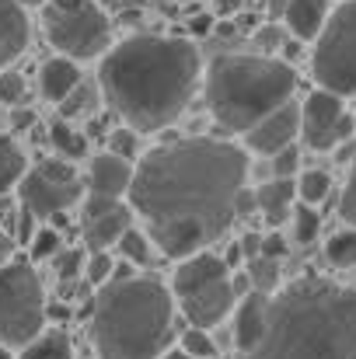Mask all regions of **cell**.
<instances>
[{"label": "cell", "instance_id": "cell-1", "mask_svg": "<svg viewBox=\"0 0 356 359\" xmlns=\"http://www.w3.org/2000/svg\"><path fill=\"white\" fill-rule=\"evenodd\" d=\"M244 178V147L220 136H185L147 150L126 196L150 244L168 258H185L231 231Z\"/></svg>", "mask_w": 356, "mask_h": 359}, {"label": "cell", "instance_id": "cell-2", "mask_svg": "<svg viewBox=\"0 0 356 359\" xmlns=\"http://www.w3.org/2000/svg\"><path fill=\"white\" fill-rule=\"evenodd\" d=\"M203 81L199 49L175 35H129L102 56L98 84L109 109L136 133L178 119Z\"/></svg>", "mask_w": 356, "mask_h": 359}, {"label": "cell", "instance_id": "cell-3", "mask_svg": "<svg viewBox=\"0 0 356 359\" xmlns=\"http://www.w3.org/2000/svg\"><path fill=\"white\" fill-rule=\"evenodd\" d=\"M237 359H356V290L301 276L269 297L262 339Z\"/></svg>", "mask_w": 356, "mask_h": 359}, {"label": "cell", "instance_id": "cell-4", "mask_svg": "<svg viewBox=\"0 0 356 359\" xmlns=\"http://www.w3.org/2000/svg\"><path fill=\"white\" fill-rule=\"evenodd\" d=\"M88 318L98 359H157L175 335V297L133 272L98 286Z\"/></svg>", "mask_w": 356, "mask_h": 359}, {"label": "cell", "instance_id": "cell-5", "mask_svg": "<svg viewBox=\"0 0 356 359\" xmlns=\"http://www.w3.org/2000/svg\"><path fill=\"white\" fill-rule=\"evenodd\" d=\"M297 70L276 56H244L228 53L217 56L203 74V98L217 126L228 133H244L265 112L294 98Z\"/></svg>", "mask_w": 356, "mask_h": 359}, {"label": "cell", "instance_id": "cell-6", "mask_svg": "<svg viewBox=\"0 0 356 359\" xmlns=\"http://www.w3.org/2000/svg\"><path fill=\"white\" fill-rule=\"evenodd\" d=\"M311 74L318 88L339 98L356 95V0H346L336 11H329L322 32L315 35Z\"/></svg>", "mask_w": 356, "mask_h": 359}, {"label": "cell", "instance_id": "cell-7", "mask_svg": "<svg viewBox=\"0 0 356 359\" xmlns=\"http://www.w3.org/2000/svg\"><path fill=\"white\" fill-rule=\"evenodd\" d=\"M46 39L60 56L95 60L109 49V14L95 0H49L42 4Z\"/></svg>", "mask_w": 356, "mask_h": 359}, {"label": "cell", "instance_id": "cell-8", "mask_svg": "<svg viewBox=\"0 0 356 359\" xmlns=\"http://www.w3.org/2000/svg\"><path fill=\"white\" fill-rule=\"evenodd\" d=\"M46 325V293L32 265L4 262L0 265V342L21 349Z\"/></svg>", "mask_w": 356, "mask_h": 359}, {"label": "cell", "instance_id": "cell-9", "mask_svg": "<svg viewBox=\"0 0 356 359\" xmlns=\"http://www.w3.org/2000/svg\"><path fill=\"white\" fill-rule=\"evenodd\" d=\"M356 133V119L346 112V102L325 88L311 91L301 102V140L311 150H336L350 143Z\"/></svg>", "mask_w": 356, "mask_h": 359}, {"label": "cell", "instance_id": "cell-10", "mask_svg": "<svg viewBox=\"0 0 356 359\" xmlns=\"http://www.w3.org/2000/svg\"><path fill=\"white\" fill-rule=\"evenodd\" d=\"M18 196H21V206H28L35 217H63L67 210H74L81 199H84V185L77 178L70 182H53L46 178L39 168L25 171L18 178Z\"/></svg>", "mask_w": 356, "mask_h": 359}, {"label": "cell", "instance_id": "cell-11", "mask_svg": "<svg viewBox=\"0 0 356 359\" xmlns=\"http://www.w3.org/2000/svg\"><path fill=\"white\" fill-rule=\"evenodd\" d=\"M175 300H178V307H182V314H185L189 325H196V328H213V325H220L224 318H231L237 290H235L231 272H228V276H217V279H210V283H199L196 290H189V293L175 297Z\"/></svg>", "mask_w": 356, "mask_h": 359}, {"label": "cell", "instance_id": "cell-12", "mask_svg": "<svg viewBox=\"0 0 356 359\" xmlns=\"http://www.w3.org/2000/svg\"><path fill=\"white\" fill-rule=\"evenodd\" d=\"M241 136H244V147L251 154H262V157H269V154L297 143V136H301V105L294 98H286L283 105H276L272 112H265L262 119L255 122L251 129H244Z\"/></svg>", "mask_w": 356, "mask_h": 359}, {"label": "cell", "instance_id": "cell-13", "mask_svg": "<svg viewBox=\"0 0 356 359\" xmlns=\"http://www.w3.org/2000/svg\"><path fill=\"white\" fill-rule=\"evenodd\" d=\"M129 178H133V161L105 150L91 161L84 196H91V199H122L126 189H129Z\"/></svg>", "mask_w": 356, "mask_h": 359}, {"label": "cell", "instance_id": "cell-14", "mask_svg": "<svg viewBox=\"0 0 356 359\" xmlns=\"http://www.w3.org/2000/svg\"><path fill=\"white\" fill-rule=\"evenodd\" d=\"M231 318H235L231 335H235L237 353L251 349V346L262 339V332H265V318H269V293H262V290H248V293H241V297L235 300Z\"/></svg>", "mask_w": 356, "mask_h": 359}, {"label": "cell", "instance_id": "cell-15", "mask_svg": "<svg viewBox=\"0 0 356 359\" xmlns=\"http://www.w3.org/2000/svg\"><path fill=\"white\" fill-rule=\"evenodd\" d=\"M28 18H25V7H18L14 0H0V70L11 67L25 46H28Z\"/></svg>", "mask_w": 356, "mask_h": 359}, {"label": "cell", "instance_id": "cell-16", "mask_svg": "<svg viewBox=\"0 0 356 359\" xmlns=\"http://www.w3.org/2000/svg\"><path fill=\"white\" fill-rule=\"evenodd\" d=\"M294 199H297L294 178H269L265 185L255 189V206H258V213L265 217L269 227H283L290 220Z\"/></svg>", "mask_w": 356, "mask_h": 359}, {"label": "cell", "instance_id": "cell-17", "mask_svg": "<svg viewBox=\"0 0 356 359\" xmlns=\"http://www.w3.org/2000/svg\"><path fill=\"white\" fill-rule=\"evenodd\" d=\"M329 11H332V0H286L279 18L286 21V28H290L294 39L315 42V35L322 32Z\"/></svg>", "mask_w": 356, "mask_h": 359}, {"label": "cell", "instance_id": "cell-18", "mask_svg": "<svg viewBox=\"0 0 356 359\" xmlns=\"http://www.w3.org/2000/svg\"><path fill=\"white\" fill-rule=\"evenodd\" d=\"M81 84V67L70 56H53L39 67V91L46 102H63Z\"/></svg>", "mask_w": 356, "mask_h": 359}, {"label": "cell", "instance_id": "cell-19", "mask_svg": "<svg viewBox=\"0 0 356 359\" xmlns=\"http://www.w3.org/2000/svg\"><path fill=\"white\" fill-rule=\"evenodd\" d=\"M129 224H133V210L119 203L112 210H105V213L84 220V238L91 244V251H109V244H116Z\"/></svg>", "mask_w": 356, "mask_h": 359}, {"label": "cell", "instance_id": "cell-20", "mask_svg": "<svg viewBox=\"0 0 356 359\" xmlns=\"http://www.w3.org/2000/svg\"><path fill=\"white\" fill-rule=\"evenodd\" d=\"M25 353L21 359H74V346L67 339L63 328H53V332H39L32 342L21 346Z\"/></svg>", "mask_w": 356, "mask_h": 359}, {"label": "cell", "instance_id": "cell-21", "mask_svg": "<svg viewBox=\"0 0 356 359\" xmlns=\"http://www.w3.org/2000/svg\"><path fill=\"white\" fill-rule=\"evenodd\" d=\"M294 185H297V199H301V203H308V206H318V203H325V199L332 196V175H329V171H322V168L297 171Z\"/></svg>", "mask_w": 356, "mask_h": 359}, {"label": "cell", "instance_id": "cell-22", "mask_svg": "<svg viewBox=\"0 0 356 359\" xmlns=\"http://www.w3.org/2000/svg\"><path fill=\"white\" fill-rule=\"evenodd\" d=\"M21 175H25V150L7 133H0V196L11 192Z\"/></svg>", "mask_w": 356, "mask_h": 359}, {"label": "cell", "instance_id": "cell-23", "mask_svg": "<svg viewBox=\"0 0 356 359\" xmlns=\"http://www.w3.org/2000/svg\"><path fill=\"white\" fill-rule=\"evenodd\" d=\"M49 143H53V150H56L60 157H67V161H77V157L88 154V136H84L77 126H70V122H53Z\"/></svg>", "mask_w": 356, "mask_h": 359}, {"label": "cell", "instance_id": "cell-24", "mask_svg": "<svg viewBox=\"0 0 356 359\" xmlns=\"http://www.w3.org/2000/svg\"><path fill=\"white\" fill-rule=\"evenodd\" d=\"M325 258L336 269H356V227L346 224L343 231H336L325 241Z\"/></svg>", "mask_w": 356, "mask_h": 359}, {"label": "cell", "instance_id": "cell-25", "mask_svg": "<svg viewBox=\"0 0 356 359\" xmlns=\"http://www.w3.org/2000/svg\"><path fill=\"white\" fill-rule=\"evenodd\" d=\"M116 248H119V255H122V262H129V265H150V258H154V248H150L147 231H136L133 224L122 231Z\"/></svg>", "mask_w": 356, "mask_h": 359}, {"label": "cell", "instance_id": "cell-26", "mask_svg": "<svg viewBox=\"0 0 356 359\" xmlns=\"http://www.w3.org/2000/svg\"><path fill=\"white\" fill-rule=\"evenodd\" d=\"M244 269H248V283H251V290L276 293V286H279V258L255 255V258L244 262Z\"/></svg>", "mask_w": 356, "mask_h": 359}, {"label": "cell", "instance_id": "cell-27", "mask_svg": "<svg viewBox=\"0 0 356 359\" xmlns=\"http://www.w3.org/2000/svg\"><path fill=\"white\" fill-rule=\"evenodd\" d=\"M290 220H294V241L297 244H315L318 234H322V217H318V210L315 206H308V203H301V206H294L290 210Z\"/></svg>", "mask_w": 356, "mask_h": 359}, {"label": "cell", "instance_id": "cell-28", "mask_svg": "<svg viewBox=\"0 0 356 359\" xmlns=\"http://www.w3.org/2000/svg\"><path fill=\"white\" fill-rule=\"evenodd\" d=\"M178 346H182L192 359H213V353H217V346H213V339L206 335V328H196V325L182 332Z\"/></svg>", "mask_w": 356, "mask_h": 359}, {"label": "cell", "instance_id": "cell-29", "mask_svg": "<svg viewBox=\"0 0 356 359\" xmlns=\"http://www.w3.org/2000/svg\"><path fill=\"white\" fill-rule=\"evenodd\" d=\"M269 171H272V178H297V171H301V150H297V143L269 154Z\"/></svg>", "mask_w": 356, "mask_h": 359}, {"label": "cell", "instance_id": "cell-30", "mask_svg": "<svg viewBox=\"0 0 356 359\" xmlns=\"http://www.w3.org/2000/svg\"><path fill=\"white\" fill-rule=\"evenodd\" d=\"M60 109H63V116H67V119L88 116V112L95 109V91H91V88L81 81V84H77V88H74V91H70V95L60 102Z\"/></svg>", "mask_w": 356, "mask_h": 359}, {"label": "cell", "instance_id": "cell-31", "mask_svg": "<svg viewBox=\"0 0 356 359\" xmlns=\"http://www.w3.org/2000/svg\"><path fill=\"white\" fill-rule=\"evenodd\" d=\"M60 231H53V227H35V234L28 241V248H32V258L35 262H49L56 251H60Z\"/></svg>", "mask_w": 356, "mask_h": 359}, {"label": "cell", "instance_id": "cell-32", "mask_svg": "<svg viewBox=\"0 0 356 359\" xmlns=\"http://www.w3.org/2000/svg\"><path fill=\"white\" fill-rule=\"evenodd\" d=\"M339 217L356 227V140L350 147V175H346V189H343V199H339Z\"/></svg>", "mask_w": 356, "mask_h": 359}, {"label": "cell", "instance_id": "cell-33", "mask_svg": "<svg viewBox=\"0 0 356 359\" xmlns=\"http://www.w3.org/2000/svg\"><path fill=\"white\" fill-rule=\"evenodd\" d=\"M25 95H28L25 77L4 67V70H0V102H4V105H25Z\"/></svg>", "mask_w": 356, "mask_h": 359}, {"label": "cell", "instance_id": "cell-34", "mask_svg": "<svg viewBox=\"0 0 356 359\" xmlns=\"http://www.w3.org/2000/svg\"><path fill=\"white\" fill-rule=\"evenodd\" d=\"M112 269H116L112 255H109V251H95V255L88 258L84 276H88V283H91V286H102V283H109V279H112Z\"/></svg>", "mask_w": 356, "mask_h": 359}, {"label": "cell", "instance_id": "cell-35", "mask_svg": "<svg viewBox=\"0 0 356 359\" xmlns=\"http://www.w3.org/2000/svg\"><path fill=\"white\" fill-rule=\"evenodd\" d=\"M136 129H129V126H122V129H116L112 136H109V150L112 154H119V157H126V161H133L136 157Z\"/></svg>", "mask_w": 356, "mask_h": 359}, {"label": "cell", "instance_id": "cell-36", "mask_svg": "<svg viewBox=\"0 0 356 359\" xmlns=\"http://www.w3.org/2000/svg\"><path fill=\"white\" fill-rule=\"evenodd\" d=\"M53 262H56V272H60V279H74V276H81V265H84L81 251H63V248L53 255Z\"/></svg>", "mask_w": 356, "mask_h": 359}, {"label": "cell", "instance_id": "cell-37", "mask_svg": "<svg viewBox=\"0 0 356 359\" xmlns=\"http://www.w3.org/2000/svg\"><path fill=\"white\" fill-rule=\"evenodd\" d=\"M35 220H39V217H35L28 206L18 210V220H14V241H18V244H28V241H32V234H35Z\"/></svg>", "mask_w": 356, "mask_h": 359}, {"label": "cell", "instance_id": "cell-38", "mask_svg": "<svg viewBox=\"0 0 356 359\" xmlns=\"http://www.w3.org/2000/svg\"><path fill=\"white\" fill-rule=\"evenodd\" d=\"M265 258H283L286 255V238L279 234V227H269V234H262V251Z\"/></svg>", "mask_w": 356, "mask_h": 359}, {"label": "cell", "instance_id": "cell-39", "mask_svg": "<svg viewBox=\"0 0 356 359\" xmlns=\"http://www.w3.org/2000/svg\"><path fill=\"white\" fill-rule=\"evenodd\" d=\"M237 251L244 255V262H248V258H255V255L262 251V234H255V231H248V234L241 238V244H237Z\"/></svg>", "mask_w": 356, "mask_h": 359}, {"label": "cell", "instance_id": "cell-40", "mask_svg": "<svg viewBox=\"0 0 356 359\" xmlns=\"http://www.w3.org/2000/svg\"><path fill=\"white\" fill-rule=\"evenodd\" d=\"M18 112L11 116V129H32L35 126V112H28V109H21V105H14Z\"/></svg>", "mask_w": 356, "mask_h": 359}, {"label": "cell", "instance_id": "cell-41", "mask_svg": "<svg viewBox=\"0 0 356 359\" xmlns=\"http://www.w3.org/2000/svg\"><path fill=\"white\" fill-rule=\"evenodd\" d=\"M210 28H213V14H196V18L189 21V32H192V35H206Z\"/></svg>", "mask_w": 356, "mask_h": 359}, {"label": "cell", "instance_id": "cell-42", "mask_svg": "<svg viewBox=\"0 0 356 359\" xmlns=\"http://www.w3.org/2000/svg\"><path fill=\"white\" fill-rule=\"evenodd\" d=\"M255 42H258L262 49H272V46H279L283 39H279V28H262V32L255 35Z\"/></svg>", "mask_w": 356, "mask_h": 359}, {"label": "cell", "instance_id": "cell-43", "mask_svg": "<svg viewBox=\"0 0 356 359\" xmlns=\"http://www.w3.org/2000/svg\"><path fill=\"white\" fill-rule=\"evenodd\" d=\"M248 0H213V7H217V14L220 18H228V14H237L241 7H244Z\"/></svg>", "mask_w": 356, "mask_h": 359}, {"label": "cell", "instance_id": "cell-44", "mask_svg": "<svg viewBox=\"0 0 356 359\" xmlns=\"http://www.w3.org/2000/svg\"><path fill=\"white\" fill-rule=\"evenodd\" d=\"M14 238H7V234H0V265L4 262H11V251H14V244H11Z\"/></svg>", "mask_w": 356, "mask_h": 359}, {"label": "cell", "instance_id": "cell-45", "mask_svg": "<svg viewBox=\"0 0 356 359\" xmlns=\"http://www.w3.org/2000/svg\"><path fill=\"white\" fill-rule=\"evenodd\" d=\"M157 359H192V356H189V353H185L182 346H175V349L168 346V349H164V353H161V356H157Z\"/></svg>", "mask_w": 356, "mask_h": 359}, {"label": "cell", "instance_id": "cell-46", "mask_svg": "<svg viewBox=\"0 0 356 359\" xmlns=\"http://www.w3.org/2000/svg\"><path fill=\"white\" fill-rule=\"evenodd\" d=\"M14 4H18V7H42L46 0H14Z\"/></svg>", "mask_w": 356, "mask_h": 359}, {"label": "cell", "instance_id": "cell-47", "mask_svg": "<svg viewBox=\"0 0 356 359\" xmlns=\"http://www.w3.org/2000/svg\"><path fill=\"white\" fill-rule=\"evenodd\" d=\"M0 359H14V353H11V346H4V342H0Z\"/></svg>", "mask_w": 356, "mask_h": 359}, {"label": "cell", "instance_id": "cell-48", "mask_svg": "<svg viewBox=\"0 0 356 359\" xmlns=\"http://www.w3.org/2000/svg\"><path fill=\"white\" fill-rule=\"evenodd\" d=\"M109 4H116V0H109Z\"/></svg>", "mask_w": 356, "mask_h": 359}]
</instances>
